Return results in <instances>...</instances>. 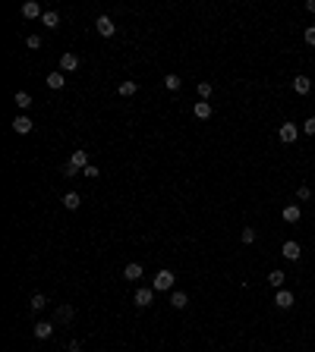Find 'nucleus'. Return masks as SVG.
Masks as SVG:
<instances>
[{"instance_id":"f257e3e1","label":"nucleus","mask_w":315,"mask_h":352,"mask_svg":"<svg viewBox=\"0 0 315 352\" xmlns=\"http://www.w3.org/2000/svg\"><path fill=\"white\" fill-rule=\"evenodd\" d=\"M85 167H89V151H73L70 160H66V167H63V173L66 176H76V173H82Z\"/></svg>"},{"instance_id":"f03ea898","label":"nucleus","mask_w":315,"mask_h":352,"mask_svg":"<svg viewBox=\"0 0 315 352\" xmlns=\"http://www.w3.org/2000/svg\"><path fill=\"white\" fill-rule=\"evenodd\" d=\"M174 274L170 271H158L155 274V280H151V286H155V293H170V286H174Z\"/></svg>"},{"instance_id":"7ed1b4c3","label":"nucleus","mask_w":315,"mask_h":352,"mask_svg":"<svg viewBox=\"0 0 315 352\" xmlns=\"http://www.w3.org/2000/svg\"><path fill=\"white\" fill-rule=\"evenodd\" d=\"M296 135H300V129H296V123H280V129H277V139L284 142V145H293V142H296Z\"/></svg>"},{"instance_id":"20e7f679","label":"nucleus","mask_w":315,"mask_h":352,"mask_svg":"<svg viewBox=\"0 0 315 352\" xmlns=\"http://www.w3.org/2000/svg\"><path fill=\"white\" fill-rule=\"evenodd\" d=\"M135 305L139 308H148L151 302H155V286H142V289H135Z\"/></svg>"},{"instance_id":"39448f33","label":"nucleus","mask_w":315,"mask_h":352,"mask_svg":"<svg viewBox=\"0 0 315 352\" xmlns=\"http://www.w3.org/2000/svg\"><path fill=\"white\" fill-rule=\"evenodd\" d=\"M280 255H284L287 261H300V255H303V248H300V242H293V239H287L284 245H280Z\"/></svg>"},{"instance_id":"423d86ee","label":"nucleus","mask_w":315,"mask_h":352,"mask_svg":"<svg viewBox=\"0 0 315 352\" xmlns=\"http://www.w3.org/2000/svg\"><path fill=\"white\" fill-rule=\"evenodd\" d=\"M95 29H98V35L110 38V35L117 32V25H114V19H110V16H98V19H95Z\"/></svg>"},{"instance_id":"0eeeda50","label":"nucleus","mask_w":315,"mask_h":352,"mask_svg":"<svg viewBox=\"0 0 315 352\" xmlns=\"http://www.w3.org/2000/svg\"><path fill=\"white\" fill-rule=\"evenodd\" d=\"M41 16H45V10H41V3H35V0L22 3V19H41Z\"/></svg>"},{"instance_id":"6e6552de","label":"nucleus","mask_w":315,"mask_h":352,"mask_svg":"<svg viewBox=\"0 0 315 352\" xmlns=\"http://www.w3.org/2000/svg\"><path fill=\"white\" fill-rule=\"evenodd\" d=\"M32 129H35V123H32L29 117H16V119H13V132H16V135H29Z\"/></svg>"},{"instance_id":"1a4fd4ad","label":"nucleus","mask_w":315,"mask_h":352,"mask_svg":"<svg viewBox=\"0 0 315 352\" xmlns=\"http://www.w3.org/2000/svg\"><path fill=\"white\" fill-rule=\"evenodd\" d=\"M293 91L296 94H309L312 91V79L309 76H293Z\"/></svg>"},{"instance_id":"9d476101","label":"nucleus","mask_w":315,"mask_h":352,"mask_svg":"<svg viewBox=\"0 0 315 352\" xmlns=\"http://www.w3.org/2000/svg\"><path fill=\"white\" fill-rule=\"evenodd\" d=\"M293 302H296V299H293L290 289H277V296H274V305L277 308H293Z\"/></svg>"},{"instance_id":"9b49d317","label":"nucleus","mask_w":315,"mask_h":352,"mask_svg":"<svg viewBox=\"0 0 315 352\" xmlns=\"http://www.w3.org/2000/svg\"><path fill=\"white\" fill-rule=\"evenodd\" d=\"M79 70V57L76 54H63L60 57V73H76Z\"/></svg>"},{"instance_id":"f8f14e48","label":"nucleus","mask_w":315,"mask_h":352,"mask_svg":"<svg viewBox=\"0 0 315 352\" xmlns=\"http://www.w3.org/2000/svg\"><path fill=\"white\" fill-rule=\"evenodd\" d=\"M32 333H35L38 340H50V333H54V324H47V321H38V324H35V330H32Z\"/></svg>"},{"instance_id":"ddd939ff","label":"nucleus","mask_w":315,"mask_h":352,"mask_svg":"<svg viewBox=\"0 0 315 352\" xmlns=\"http://www.w3.org/2000/svg\"><path fill=\"white\" fill-rule=\"evenodd\" d=\"M41 22H45V29H57V25H60V13H57V10H45Z\"/></svg>"},{"instance_id":"4468645a","label":"nucleus","mask_w":315,"mask_h":352,"mask_svg":"<svg viewBox=\"0 0 315 352\" xmlns=\"http://www.w3.org/2000/svg\"><path fill=\"white\" fill-rule=\"evenodd\" d=\"M63 85H66V73H50V76H47V88L60 91Z\"/></svg>"},{"instance_id":"2eb2a0df","label":"nucleus","mask_w":315,"mask_h":352,"mask_svg":"<svg viewBox=\"0 0 315 352\" xmlns=\"http://www.w3.org/2000/svg\"><path fill=\"white\" fill-rule=\"evenodd\" d=\"M192 114H195V119H208L211 117V104H208V101H195Z\"/></svg>"},{"instance_id":"dca6fc26","label":"nucleus","mask_w":315,"mask_h":352,"mask_svg":"<svg viewBox=\"0 0 315 352\" xmlns=\"http://www.w3.org/2000/svg\"><path fill=\"white\" fill-rule=\"evenodd\" d=\"M300 217H303V208H300V204H287V208H284V220H287V223H296Z\"/></svg>"},{"instance_id":"f3484780","label":"nucleus","mask_w":315,"mask_h":352,"mask_svg":"<svg viewBox=\"0 0 315 352\" xmlns=\"http://www.w3.org/2000/svg\"><path fill=\"white\" fill-rule=\"evenodd\" d=\"M164 88H167V91H180V88H183V79L170 73V76H164Z\"/></svg>"},{"instance_id":"a211bd4d","label":"nucleus","mask_w":315,"mask_h":352,"mask_svg":"<svg viewBox=\"0 0 315 352\" xmlns=\"http://www.w3.org/2000/svg\"><path fill=\"white\" fill-rule=\"evenodd\" d=\"M284 280H287L284 271H271V274H268V283H271L274 289H284Z\"/></svg>"},{"instance_id":"6ab92c4d","label":"nucleus","mask_w":315,"mask_h":352,"mask_svg":"<svg viewBox=\"0 0 315 352\" xmlns=\"http://www.w3.org/2000/svg\"><path fill=\"white\" fill-rule=\"evenodd\" d=\"M79 204H82V198H79L76 192H66V195H63V208H66V211H76Z\"/></svg>"},{"instance_id":"aec40b11","label":"nucleus","mask_w":315,"mask_h":352,"mask_svg":"<svg viewBox=\"0 0 315 352\" xmlns=\"http://www.w3.org/2000/svg\"><path fill=\"white\" fill-rule=\"evenodd\" d=\"M123 277H126V280H139V277H142V264H135V261H133V264H126Z\"/></svg>"},{"instance_id":"412c9836","label":"nucleus","mask_w":315,"mask_h":352,"mask_svg":"<svg viewBox=\"0 0 315 352\" xmlns=\"http://www.w3.org/2000/svg\"><path fill=\"white\" fill-rule=\"evenodd\" d=\"M16 107H19V110H25V107H32V94L29 91H16Z\"/></svg>"},{"instance_id":"4be33fe9","label":"nucleus","mask_w":315,"mask_h":352,"mask_svg":"<svg viewBox=\"0 0 315 352\" xmlns=\"http://www.w3.org/2000/svg\"><path fill=\"white\" fill-rule=\"evenodd\" d=\"M170 305H174V308H186V305H189V296H186V293H170Z\"/></svg>"},{"instance_id":"5701e85b","label":"nucleus","mask_w":315,"mask_h":352,"mask_svg":"<svg viewBox=\"0 0 315 352\" xmlns=\"http://www.w3.org/2000/svg\"><path fill=\"white\" fill-rule=\"evenodd\" d=\"M135 91H139V85H135V82H120V98H133Z\"/></svg>"},{"instance_id":"b1692460","label":"nucleus","mask_w":315,"mask_h":352,"mask_svg":"<svg viewBox=\"0 0 315 352\" xmlns=\"http://www.w3.org/2000/svg\"><path fill=\"white\" fill-rule=\"evenodd\" d=\"M45 305H47V296H41V293H35V296H32V302H29L32 312H41Z\"/></svg>"},{"instance_id":"393cba45","label":"nucleus","mask_w":315,"mask_h":352,"mask_svg":"<svg viewBox=\"0 0 315 352\" xmlns=\"http://www.w3.org/2000/svg\"><path fill=\"white\" fill-rule=\"evenodd\" d=\"M240 239H243V245H252L255 239H259V233H255L252 227H243V233H240Z\"/></svg>"},{"instance_id":"a878e982","label":"nucleus","mask_w":315,"mask_h":352,"mask_svg":"<svg viewBox=\"0 0 315 352\" xmlns=\"http://www.w3.org/2000/svg\"><path fill=\"white\" fill-rule=\"evenodd\" d=\"M73 305H60V308H57V321H73Z\"/></svg>"},{"instance_id":"bb28decb","label":"nucleus","mask_w":315,"mask_h":352,"mask_svg":"<svg viewBox=\"0 0 315 352\" xmlns=\"http://www.w3.org/2000/svg\"><path fill=\"white\" fill-rule=\"evenodd\" d=\"M195 91H199V98H202V101L211 98V82H199V88H195Z\"/></svg>"},{"instance_id":"cd10ccee","label":"nucleus","mask_w":315,"mask_h":352,"mask_svg":"<svg viewBox=\"0 0 315 352\" xmlns=\"http://www.w3.org/2000/svg\"><path fill=\"white\" fill-rule=\"evenodd\" d=\"M296 198H300V201H309V198H312V189H309V186H300V189H296Z\"/></svg>"},{"instance_id":"c85d7f7f","label":"nucleus","mask_w":315,"mask_h":352,"mask_svg":"<svg viewBox=\"0 0 315 352\" xmlns=\"http://www.w3.org/2000/svg\"><path fill=\"white\" fill-rule=\"evenodd\" d=\"M303 41H306V44H312V47H315V25H309V29L303 32Z\"/></svg>"},{"instance_id":"c756f323","label":"nucleus","mask_w":315,"mask_h":352,"mask_svg":"<svg viewBox=\"0 0 315 352\" xmlns=\"http://www.w3.org/2000/svg\"><path fill=\"white\" fill-rule=\"evenodd\" d=\"M303 132H306V135H315V117H309V119L303 123Z\"/></svg>"},{"instance_id":"7c9ffc66","label":"nucleus","mask_w":315,"mask_h":352,"mask_svg":"<svg viewBox=\"0 0 315 352\" xmlns=\"http://www.w3.org/2000/svg\"><path fill=\"white\" fill-rule=\"evenodd\" d=\"M82 176H89V179H95V176H101V173H98V167H95V164H89V167H85V170H82Z\"/></svg>"},{"instance_id":"2f4dec72","label":"nucleus","mask_w":315,"mask_h":352,"mask_svg":"<svg viewBox=\"0 0 315 352\" xmlns=\"http://www.w3.org/2000/svg\"><path fill=\"white\" fill-rule=\"evenodd\" d=\"M25 44L35 50V47H41V38H38V35H29V38H25Z\"/></svg>"},{"instance_id":"473e14b6","label":"nucleus","mask_w":315,"mask_h":352,"mask_svg":"<svg viewBox=\"0 0 315 352\" xmlns=\"http://www.w3.org/2000/svg\"><path fill=\"white\" fill-rule=\"evenodd\" d=\"M66 352H79V340H70V346H66Z\"/></svg>"},{"instance_id":"72a5a7b5","label":"nucleus","mask_w":315,"mask_h":352,"mask_svg":"<svg viewBox=\"0 0 315 352\" xmlns=\"http://www.w3.org/2000/svg\"><path fill=\"white\" fill-rule=\"evenodd\" d=\"M306 10H309V13H315V0H309V3H306Z\"/></svg>"},{"instance_id":"f704fd0d","label":"nucleus","mask_w":315,"mask_h":352,"mask_svg":"<svg viewBox=\"0 0 315 352\" xmlns=\"http://www.w3.org/2000/svg\"><path fill=\"white\" fill-rule=\"evenodd\" d=\"M312 208H315V201H312Z\"/></svg>"}]
</instances>
